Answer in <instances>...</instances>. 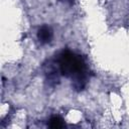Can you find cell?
<instances>
[{
  "label": "cell",
  "mask_w": 129,
  "mask_h": 129,
  "mask_svg": "<svg viewBox=\"0 0 129 129\" xmlns=\"http://www.w3.org/2000/svg\"><path fill=\"white\" fill-rule=\"evenodd\" d=\"M56 61L60 74L72 79L73 88L76 91L84 90L87 85L88 70L83 56L66 49L58 54Z\"/></svg>",
  "instance_id": "1"
},
{
  "label": "cell",
  "mask_w": 129,
  "mask_h": 129,
  "mask_svg": "<svg viewBox=\"0 0 129 129\" xmlns=\"http://www.w3.org/2000/svg\"><path fill=\"white\" fill-rule=\"evenodd\" d=\"M52 36H53L52 29L47 25L41 26L37 31V39L41 44L49 43L52 39Z\"/></svg>",
  "instance_id": "2"
},
{
  "label": "cell",
  "mask_w": 129,
  "mask_h": 129,
  "mask_svg": "<svg viewBox=\"0 0 129 129\" xmlns=\"http://www.w3.org/2000/svg\"><path fill=\"white\" fill-rule=\"evenodd\" d=\"M48 126L50 128H53V129H59V128H63L66 126V123H64V121H63V119L61 117H59V116H52L49 119Z\"/></svg>",
  "instance_id": "3"
},
{
  "label": "cell",
  "mask_w": 129,
  "mask_h": 129,
  "mask_svg": "<svg viewBox=\"0 0 129 129\" xmlns=\"http://www.w3.org/2000/svg\"><path fill=\"white\" fill-rule=\"evenodd\" d=\"M60 1H64V2H72V0H60Z\"/></svg>",
  "instance_id": "4"
}]
</instances>
